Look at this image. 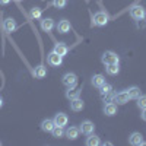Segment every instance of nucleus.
<instances>
[{"mask_svg": "<svg viewBox=\"0 0 146 146\" xmlns=\"http://www.w3.org/2000/svg\"><path fill=\"white\" fill-rule=\"evenodd\" d=\"M127 94H129V98H130V100H137L139 96L142 95L140 88H137V86H131V88H129V89H127Z\"/></svg>", "mask_w": 146, "mask_h": 146, "instance_id": "22", "label": "nucleus"}, {"mask_svg": "<svg viewBox=\"0 0 146 146\" xmlns=\"http://www.w3.org/2000/svg\"><path fill=\"white\" fill-rule=\"evenodd\" d=\"M47 62L53 67H58V66H62V63H63V57L58 56L56 51H51L50 54L47 56Z\"/></svg>", "mask_w": 146, "mask_h": 146, "instance_id": "5", "label": "nucleus"}, {"mask_svg": "<svg viewBox=\"0 0 146 146\" xmlns=\"http://www.w3.org/2000/svg\"><path fill=\"white\" fill-rule=\"evenodd\" d=\"M62 82H63L64 86H67V88L76 86V83H78V76L75 75V73H72V72H67V73H64V75H63Z\"/></svg>", "mask_w": 146, "mask_h": 146, "instance_id": "4", "label": "nucleus"}, {"mask_svg": "<svg viewBox=\"0 0 146 146\" xmlns=\"http://www.w3.org/2000/svg\"><path fill=\"white\" fill-rule=\"evenodd\" d=\"M53 121H54V124H56V126L64 127V126H67V123H69V117H67L64 113H57V114L54 115Z\"/></svg>", "mask_w": 146, "mask_h": 146, "instance_id": "10", "label": "nucleus"}, {"mask_svg": "<svg viewBox=\"0 0 146 146\" xmlns=\"http://www.w3.org/2000/svg\"><path fill=\"white\" fill-rule=\"evenodd\" d=\"M79 95H80V89H79V88H75V86L67 88V91H66V98H67V100L78 98Z\"/></svg>", "mask_w": 146, "mask_h": 146, "instance_id": "21", "label": "nucleus"}, {"mask_svg": "<svg viewBox=\"0 0 146 146\" xmlns=\"http://www.w3.org/2000/svg\"><path fill=\"white\" fill-rule=\"evenodd\" d=\"M140 117H142V120H143V121H146V108H143V110H142Z\"/></svg>", "mask_w": 146, "mask_h": 146, "instance_id": "29", "label": "nucleus"}, {"mask_svg": "<svg viewBox=\"0 0 146 146\" xmlns=\"http://www.w3.org/2000/svg\"><path fill=\"white\" fill-rule=\"evenodd\" d=\"M79 130H80V133H83V135L88 136V135H91V133L95 131V124L92 123V121H89V120H85L83 123L80 124Z\"/></svg>", "mask_w": 146, "mask_h": 146, "instance_id": "6", "label": "nucleus"}, {"mask_svg": "<svg viewBox=\"0 0 146 146\" xmlns=\"http://www.w3.org/2000/svg\"><path fill=\"white\" fill-rule=\"evenodd\" d=\"M16 2H22V0H16Z\"/></svg>", "mask_w": 146, "mask_h": 146, "instance_id": "32", "label": "nucleus"}, {"mask_svg": "<svg viewBox=\"0 0 146 146\" xmlns=\"http://www.w3.org/2000/svg\"><path fill=\"white\" fill-rule=\"evenodd\" d=\"M129 143H130L131 146H142V143H143L142 133H139V131L131 133V135L129 136Z\"/></svg>", "mask_w": 146, "mask_h": 146, "instance_id": "11", "label": "nucleus"}, {"mask_svg": "<svg viewBox=\"0 0 146 146\" xmlns=\"http://www.w3.org/2000/svg\"><path fill=\"white\" fill-rule=\"evenodd\" d=\"M104 114H105L107 117L115 115V114H117V104H114V102L105 104V105H104Z\"/></svg>", "mask_w": 146, "mask_h": 146, "instance_id": "15", "label": "nucleus"}, {"mask_svg": "<svg viewBox=\"0 0 146 146\" xmlns=\"http://www.w3.org/2000/svg\"><path fill=\"white\" fill-rule=\"evenodd\" d=\"M70 108H72V111H75V113H79V111H82V110L85 108V102L79 98H73V100H70Z\"/></svg>", "mask_w": 146, "mask_h": 146, "instance_id": "12", "label": "nucleus"}, {"mask_svg": "<svg viewBox=\"0 0 146 146\" xmlns=\"http://www.w3.org/2000/svg\"><path fill=\"white\" fill-rule=\"evenodd\" d=\"M51 135H53V137H56V139L63 137V136H64V129L60 127V126H54V129L51 130Z\"/></svg>", "mask_w": 146, "mask_h": 146, "instance_id": "25", "label": "nucleus"}, {"mask_svg": "<svg viewBox=\"0 0 146 146\" xmlns=\"http://www.w3.org/2000/svg\"><path fill=\"white\" fill-rule=\"evenodd\" d=\"M54 121L51 120V118H44L42 121H41V130L42 131H45V133H51V130L54 129Z\"/></svg>", "mask_w": 146, "mask_h": 146, "instance_id": "17", "label": "nucleus"}, {"mask_svg": "<svg viewBox=\"0 0 146 146\" xmlns=\"http://www.w3.org/2000/svg\"><path fill=\"white\" fill-rule=\"evenodd\" d=\"M101 145V140L100 137L94 135V133H91V135H88V139H86V146H98Z\"/></svg>", "mask_w": 146, "mask_h": 146, "instance_id": "23", "label": "nucleus"}, {"mask_svg": "<svg viewBox=\"0 0 146 146\" xmlns=\"http://www.w3.org/2000/svg\"><path fill=\"white\" fill-rule=\"evenodd\" d=\"M0 145H2V142H0Z\"/></svg>", "mask_w": 146, "mask_h": 146, "instance_id": "33", "label": "nucleus"}, {"mask_svg": "<svg viewBox=\"0 0 146 146\" xmlns=\"http://www.w3.org/2000/svg\"><path fill=\"white\" fill-rule=\"evenodd\" d=\"M67 5V0H53V6L56 9H63Z\"/></svg>", "mask_w": 146, "mask_h": 146, "instance_id": "27", "label": "nucleus"}, {"mask_svg": "<svg viewBox=\"0 0 146 146\" xmlns=\"http://www.w3.org/2000/svg\"><path fill=\"white\" fill-rule=\"evenodd\" d=\"M9 3H10V0H0V5H2V6H6Z\"/></svg>", "mask_w": 146, "mask_h": 146, "instance_id": "30", "label": "nucleus"}, {"mask_svg": "<svg viewBox=\"0 0 146 146\" xmlns=\"http://www.w3.org/2000/svg\"><path fill=\"white\" fill-rule=\"evenodd\" d=\"M101 62L107 66V64H115L120 63V56L114 51H105L101 57Z\"/></svg>", "mask_w": 146, "mask_h": 146, "instance_id": "2", "label": "nucleus"}, {"mask_svg": "<svg viewBox=\"0 0 146 146\" xmlns=\"http://www.w3.org/2000/svg\"><path fill=\"white\" fill-rule=\"evenodd\" d=\"M16 28H18V23H16V21H15L13 18H7V19L3 22V29H5V32H7V34L15 32Z\"/></svg>", "mask_w": 146, "mask_h": 146, "instance_id": "8", "label": "nucleus"}, {"mask_svg": "<svg viewBox=\"0 0 146 146\" xmlns=\"http://www.w3.org/2000/svg\"><path fill=\"white\" fill-rule=\"evenodd\" d=\"M130 16L133 19H136V21H143L146 18V9L143 6H133L130 9Z\"/></svg>", "mask_w": 146, "mask_h": 146, "instance_id": "3", "label": "nucleus"}, {"mask_svg": "<svg viewBox=\"0 0 146 146\" xmlns=\"http://www.w3.org/2000/svg\"><path fill=\"white\" fill-rule=\"evenodd\" d=\"M70 28H72V25H70V22L67 21V19H62L58 22V25H57V31L60 32V34H67V32H70Z\"/></svg>", "mask_w": 146, "mask_h": 146, "instance_id": "16", "label": "nucleus"}, {"mask_svg": "<svg viewBox=\"0 0 146 146\" xmlns=\"http://www.w3.org/2000/svg\"><path fill=\"white\" fill-rule=\"evenodd\" d=\"M100 89V94H101V96L102 98H107V96H110L113 94V86L110 83H104L101 88H98Z\"/></svg>", "mask_w": 146, "mask_h": 146, "instance_id": "19", "label": "nucleus"}, {"mask_svg": "<svg viewBox=\"0 0 146 146\" xmlns=\"http://www.w3.org/2000/svg\"><path fill=\"white\" fill-rule=\"evenodd\" d=\"M110 21V15L105 10H100L94 15V25L95 27H105Z\"/></svg>", "mask_w": 146, "mask_h": 146, "instance_id": "1", "label": "nucleus"}, {"mask_svg": "<svg viewBox=\"0 0 146 146\" xmlns=\"http://www.w3.org/2000/svg\"><path fill=\"white\" fill-rule=\"evenodd\" d=\"M40 27H41L42 31L50 32V31L54 28V21H53L51 18H44V19L40 21Z\"/></svg>", "mask_w": 146, "mask_h": 146, "instance_id": "13", "label": "nucleus"}, {"mask_svg": "<svg viewBox=\"0 0 146 146\" xmlns=\"http://www.w3.org/2000/svg\"><path fill=\"white\" fill-rule=\"evenodd\" d=\"M34 75L35 78H38V79H42L47 76V67L44 64H40V66H36L35 70H34Z\"/></svg>", "mask_w": 146, "mask_h": 146, "instance_id": "20", "label": "nucleus"}, {"mask_svg": "<svg viewBox=\"0 0 146 146\" xmlns=\"http://www.w3.org/2000/svg\"><path fill=\"white\" fill-rule=\"evenodd\" d=\"M53 51H56L58 56L64 57V56H67V53H69V47H67L64 42H57V44L54 45V48H53Z\"/></svg>", "mask_w": 146, "mask_h": 146, "instance_id": "14", "label": "nucleus"}, {"mask_svg": "<svg viewBox=\"0 0 146 146\" xmlns=\"http://www.w3.org/2000/svg\"><path fill=\"white\" fill-rule=\"evenodd\" d=\"M105 70H107L108 75L115 76V75H118V73H120V66H118V63H115V64H107Z\"/></svg>", "mask_w": 146, "mask_h": 146, "instance_id": "24", "label": "nucleus"}, {"mask_svg": "<svg viewBox=\"0 0 146 146\" xmlns=\"http://www.w3.org/2000/svg\"><path fill=\"white\" fill-rule=\"evenodd\" d=\"M129 100L130 98H129L127 91H121V92L114 95V104H117V105H124V104L129 102Z\"/></svg>", "mask_w": 146, "mask_h": 146, "instance_id": "9", "label": "nucleus"}, {"mask_svg": "<svg viewBox=\"0 0 146 146\" xmlns=\"http://www.w3.org/2000/svg\"><path fill=\"white\" fill-rule=\"evenodd\" d=\"M2 107H3V98L0 96V108H2Z\"/></svg>", "mask_w": 146, "mask_h": 146, "instance_id": "31", "label": "nucleus"}, {"mask_svg": "<svg viewBox=\"0 0 146 146\" xmlns=\"http://www.w3.org/2000/svg\"><path fill=\"white\" fill-rule=\"evenodd\" d=\"M91 83H92V86H95V88H101L102 85L105 83V78L102 75H94Z\"/></svg>", "mask_w": 146, "mask_h": 146, "instance_id": "18", "label": "nucleus"}, {"mask_svg": "<svg viewBox=\"0 0 146 146\" xmlns=\"http://www.w3.org/2000/svg\"><path fill=\"white\" fill-rule=\"evenodd\" d=\"M137 107L139 108H146V95H140L137 98Z\"/></svg>", "mask_w": 146, "mask_h": 146, "instance_id": "28", "label": "nucleus"}, {"mask_svg": "<svg viewBox=\"0 0 146 146\" xmlns=\"http://www.w3.org/2000/svg\"><path fill=\"white\" fill-rule=\"evenodd\" d=\"M41 15H42V9L41 7H32L31 12H29V16L32 19H41Z\"/></svg>", "mask_w": 146, "mask_h": 146, "instance_id": "26", "label": "nucleus"}, {"mask_svg": "<svg viewBox=\"0 0 146 146\" xmlns=\"http://www.w3.org/2000/svg\"><path fill=\"white\" fill-rule=\"evenodd\" d=\"M79 135H80V130L76 126H70V127H67L64 130V136L67 139H70V140H76L79 137Z\"/></svg>", "mask_w": 146, "mask_h": 146, "instance_id": "7", "label": "nucleus"}]
</instances>
